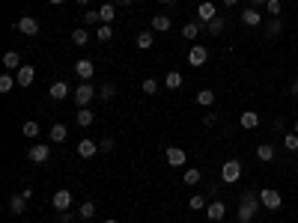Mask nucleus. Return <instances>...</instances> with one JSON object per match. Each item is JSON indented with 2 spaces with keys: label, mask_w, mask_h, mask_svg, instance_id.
<instances>
[{
  "label": "nucleus",
  "mask_w": 298,
  "mask_h": 223,
  "mask_svg": "<svg viewBox=\"0 0 298 223\" xmlns=\"http://www.w3.org/2000/svg\"><path fill=\"white\" fill-rule=\"evenodd\" d=\"M263 208L260 203V193L257 190H245L242 193V200H239V223H250L257 217V211Z\"/></svg>",
  "instance_id": "f257e3e1"
},
{
  "label": "nucleus",
  "mask_w": 298,
  "mask_h": 223,
  "mask_svg": "<svg viewBox=\"0 0 298 223\" xmlns=\"http://www.w3.org/2000/svg\"><path fill=\"white\" fill-rule=\"evenodd\" d=\"M72 98L78 107H89L93 98H99V89L89 84V81H81V86H75V92H72Z\"/></svg>",
  "instance_id": "f03ea898"
},
{
  "label": "nucleus",
  "mask_w": 298,
  "mask_h": 223,
  "mask_svg": "<svg viewBox=\"0 0 298 223\" xmlns=\"http://www.w3.org/2000/svg\"><path fill=\"white\" fill-rule=\"evenodd\" d=\"M239 179H242V161H239V158L224 161V167H221V182H224V185H236Z\"/></svg>",
  "instance_id": "7ed1b4c3"
},
{
  "label": "nucleus",
  "mask_w": 298,
  "mask_h": 223,
  "mask_svg": "<svg viewBox=\"0 0 298 223\" xmlns=\"http://www.w3.org/2000/svg\"><path fill=\"white\" fill-rule=\"evenodd\" d=\"M260 203H263V208H268V211H281V190L278 188H263L260 190Z\"/></svg>",
  "instance_id": "20e7f679"
},
{
  "label": "nucleus",
  "mask_w": 298,
  "mask_h": 223,
  "mask_svg": "<svg viewBox=\"0 0 298 223\" xmlns=\"http://www.w3.org/2000/svg\"><path fill=\"white\" fill-rule=\"evenodd\" d=\"M27 158H30L33 164H48V161H51V146H48V143H36V146H30Z\"/></svg>",
  "instance_id": "39448f33"
},
{
  "label": "nucleus",
  "mask_w": 298,
  "mask_h": 223,
  "mask_svg": "<svg viewBox=\"0 0 298 223\" xmlns=\"http://www.w3.org/2000/svg\"><path fill=\"white\" fill-rule=\"evenodd\" d=\"M209 63V48L206 45H191L188 51V66H206Z\"/></svg>",
  "instance_id": "423d86ee"
},
{
  "label": "nucleus",
  "mask_w": 298,
  "mask_h": 223,
  "mask_svg": "<svg viewBox=\"0 0 298 223\" xmlns=\"http://www.w3.org/2000/svg\"><path fill=\"white\" fill-rule=\"evenodd\" d=\"M164 161L170 164V167H185V161H188V155H185V149H179V146H170L167 152H164Z\"/></svg>",
  "instance_id": "0eeeda50"
},
{
  "label": "nucleus",
  "mask_w": 298,
  "mask_h": 223,
  "mask_svg": "<svg viewBox=\"0 0 298 223\" xmlns=\"http://www.w3.org/2000/svg\"><path fill=\"white\" fill-rule=\"evenodd\" d=\"M206 214H209V220H224L227 217V203L224 200H209V208H206Z\"/></svg>",
  "instance_id": "6e6552de"
},
{
  "label": "nucleus",
  "mask_w": 298,
  "mask_h": 223,
  "mask_svg": "<svg viewBox=\"0 0 298 223\" xmlns=\"http://www.w3.org/2000/svg\"><path fill=\"white\" fill-rule=\"evenodd\" d=\"M51 206L57 208V211H69L72 208V190H57V193H54L51 196Z\"/></svg>",
  "instance_id": "1a4fd4ad"
},
{
  "label": "nucleus",
  "mask_w": 298,
  "mask_h": 223,
  "mask_svg": "<svg viewBox=\"0 0 298 223\" xmlns=\"http://www.w3.org/2000/svg\"><path fill=\"white\" fill-rule=\"evenodd\" d=\"M197 18H200L203 24H209L212 18H218V6H215L212 0H203V3L197 6Z\"/></svg>",
  "instance_id": "9d476101"
},
{
  "label": "nucleus",
  "mask_w": 298,
  "mask_h": 223,
  "mask_svg": "<svg viewBox=\"0 0 298 223\" xmlns=\"http://www.w3.org/2000/svg\"><path fill=\"white\" fill-rule=\"evenodd\" d=\"M75 75H78L81 81H93V75H96L93 60H87V57H84V60H78V63H75Z\"/></svg>",
  "instance_id": "9b49d317"
},
{
  "label": "nucleus",
  "mask_w": 298,
  "mask_h": 223,
  "mask_svg": "<svg viewBox=\"0 0 298 223\" xmlns=\"http://www.w3.org/2000/svg\"><path fill=\"white\" fill-rule=\"evenodd\" d=\"M15 27H18V30H21L24 36H39V21H36V18H30V15H21Z\"/></svg>",
  "instance_id": "f8f14e48"
},
{
  "label": "nucleus",
  "mask_w": 298,
  "mask_h": 223,
  "mask_svg": "<svg viewBox=\"0 0 298 223\" xmlns=\"http://www.w3.org/2000/svg\"><path fill=\"white\" fill-rule=\"evenodd\" d=\"M69 92H72V86L66 84V81H54L51 89H48V95H51L54 102H63V98H69Z\"/></svg>",
  "instance_id": "ddd939ff"
},
{
  "label": "nucleus",
  "mask_w": 298,
  "mask_h": 223,
  "mask_svg": "<svg viewBox=\"0 0 298 223\" xmlns=\"http://www.w3.org/2000/svg\"><path fill=\"white\" fill-rule=\"evenodd\" d=\"M242 24H245V27H260V24H263V15H260V9H254V6H245V9H242Z\"/></svg>",
  "instance_id": "4468645a"
},
{
  "label": "nucleus",
  "mask_w": 298,
  "mask_h": 223,
  "mask_svg": "<svg viewBox=\"0 0 298 223\" xmlns=\"http://www.w3.org/2000/svg\"><path fill=\"white\" fill-rule=\"evenodd\" d=\"M78 155H81L84 161H89V158H96V155H99V143H93L89 137H84L81 143H78Z\"/></svg>",
  "instance_id": "2eb2a0df"
},
{
  "label": "nucleus",
  "mask_w": 298,
  "mask_h": 223,
  "mask_svg": "<svg viewBox=\"0 0 298 223\" xmlns=\"http://www.w3.org/2000/svg\"><path fill=\"white\" fill-rule=\"evenodd\" d=\"M239 125H242L245 131H254V128H260V113H257V110H245V113L239 116Z\"/></svg>",
  "instance_id": "dca6fc26"
},
{
  "label": "nucleus",
  "mask_w": 298,
  "mask_h": 223,
  "mask_svg": "<svg viewBox=\"0 0 298 223\" xmlns=\"http://www.w3.org/2000/svg\"><path fill=\"white\" fill-rule=\"evenodd\" d=\"M149 27H152V33H167L173 27V21H170V15H152Z\"/></svg>",
  "instance_id": "f3484780"
},
{
  "label": "nucleus",
  "mask_w": 298,
  "mask_h": 223,
  "mask_svg": "<svg viewBox=\"0 0 298 223\" xmlns=\"http://www.w3.org/2000/svg\"><path fill=\"white\" fill-rule=\"evenodd\" d=\"M15 81H18V86H30L36 81V69L33 66H21L18 75H15Z\"/></svg>",
  "instance_id": "a211bd4d"
},
{
  "label": "nucleus",
  "mask_w": 298,
  "mask_h": 223,
  "mask_svg": "<svg viewBox=\"0 0 298 223\" xmlns=\"http://www.w3.org/2000/svg\"><path fill=\"white\" fill-rule=\"evenodd\" d=\"M281 33H283V18L281 15L268 18V21H265V36H268V39H274V36H281Z\"/></svg>",
  "instance_id": "6ab92c4d"
},
{
  "label": "nucleus",
  "mask_w": 298,
  "mask_h": 223,
  "mask_svg": "<svg viewBox=\"0 0 298 223\" xmlns=\"http://www.w3.org/2000/svg\"><path fill=\"white\" fill-rule=\"evenodd\" d=\"M3 69L6 71H18L21 69V54L18 51H6L3 54Z\"/></svg>",
  "instance_id": "aec40b11"
},
{
  "label": "nucleus",
  "mask_w": 298,
  "mask_h": 223,
  "mask_svg": "<svg viewBox=\"0 0 298 223\" xmlns=\"http://www.w3.org/2000/svg\"><path fill=\"white\" fill-rule=\"evenodd\" d=\"M48 137H51V143H66L69 131H66V125H63V122H54L51 131H48Z\"/></svg>",
  "instance_id": "412c9836"
},
{
  "label": "nucleus",
  "mask_w": 298,
  "mask_h": 223,
  "mask_svg": "<svg viewBox=\"0 0 298 223\" xmlns=\"http://www.w3.org/2000/svg\"><path fill=\"white\" fill-rule=\"evenodd\" d=\"M134 42H137L141 51H149V48L155 45V36H152V30H141V33L134 36Z\"/></svg>",
  "instance_id": "4be33fe9"
},
{
  "label": "nucleus",
  "mask_w": 298,
  "mask_h": 223,
  "mask_svg": "<svg viewBox=\"0 0 298 223\" xmlns=\"http://www.w3.org/2000/svg\"><path fill=\"white\" fill-rule=\"evenodd\" d=\"M203 27H206L203 21H188V24L182 27V39H197V36H200V30H203Z\"/></svg>",
  "instance_id": "5701e85b"
},
{
  "label": "nucleus",
  "mask_w": 298,
  "mask_h": 223,
  "mask_svg": "<svg viewBox=\"0 0 298 223\" xmlns=\"http://www.w3.org/2000/svg\"><path fill=\"white\" fill-rule=\"evenodd\" d=\"M257 158H260L263 164H271V161H274V146H271V143H260V146H257Z\"/></svg>",
  "instance_id": "b1692460"
},
{
  "label": "nucleus",
  "mask_w": 298,
  "mask_h": 223,
  "mask_svg": "<svg viewBox=\"0 0 298 223\" xmlns=\"http://www.w3.org/2000/svg\"><path fill=\"white\" fill-rule=\"evenodd\" d=\"M72 45H78V48L89 45V30H87V27H78V30H72Z\"/></svg>",
  "instance_id": "393cba45"
},
{
  "label": "nucleus",
  "mask_w": 298,
  "mask_h": 223,
  "mask_svg": "<svg viewBox=\"0 0 298 223\" xmlns=\"http://www.w3.org/2000/svg\"><path fill=\"white\" fill-rule=\"evenodd\" d=\"M93 119H96V113H93L89 107H78V116H75V122H78L81 128H87V125H93Z\"/></svg>",
  "instance_id": "a878e982"
},
{
  "label": "nucleus",
  "mask_w": 298,
  "mask_h": 223,
  "mask_svg": "<svg viewBox=\"0 0 298 223\" xmlns=\"http://www.w3.org/2000/svg\"><path fill=\"white\" fill-rule=\"evenodd\" d=\"M24 211H27V200H24V196H12V200H9V214L21 217Z\"/></svg>",
  "instance_id": "bb28decb"
},
{
  "label": "nucleus",
  "mask_w": 298,
  "mask_h": 223,
  "mask_svg": "<svg viewBox=\"0 0 298 223\" xmlns=\"http://www.w3.org/2000/svg\"><path fill=\"white\" fill-rule=\"evenodd\" d=\"M96 211H99V208H96V203H93V200H87V203H81V208H78V217L93 220V217H96Z\"/></svg>",
  "instance_id": "cd10ccee"
},
{
  "label": "nucleus",
  "mask_w": 298,
  "mask_h": 223,
  "mask_svg": "<svg viewBox=\"0 0 298 223\" xmlns=\"http://www.w3.org/2000/svg\"><path fill=\"white\" fill-rule=\"evenodd\" d=\"M224 27H227V21L218 15V18H212L209 24H206V30H209V36H221L224 33Z\"/></svg>",
  "instance_id": "c85d7f7f"
},
{
  "label": "nucleus",
  "mask_w": 298,
  "mask_h": 223,
  "mask_svg": "<svg viewBox=\"0 0 298 223\" xmlns=\"http://www.w3.org/2000/svg\"><path fill=\"white\" fill-rule=\"evenodd\" d=\"M96 39L99 42H110L113 39V24H99L96 27Z\"/></svg>",
  "instance_id": "c756f323"
},
{
  "label": "nucleus",
  "mask_w": 298,
  "mask_h": 223,
  "mask_svg": "<svg viewBox=\"0 0 298 223\" xmlns=\"http://www.w3.org/2000/svg\"><path fill=\"white\" fill-rule=\"evenodd\" d=\"M197 104L200 107H212L215 104V89H200L197 92Z\"/></svg>",
  "instance_id": "7c9ffc66"
},
{
  "label": "nucleus",
  "mask_w": 298,
  "mask_h": 223,
  "mask_svg": "<svg viewBox=\"0 0 298 223\" xmlns=\"http://www.w3.org/2000/svg\"><path fill=\"white\" fill-rule=\"evenodd\" d=\"M283 149H286V152H298V134L295 131H286V134H283Z\"/></svg>",
  "instance_id": "2f4dec72"
},
{
  "label": "nucleus",
  "mask_w": 298,
  "mask_h": 223,
  "mask_svg": "<svg viewBox=\"0 0 298 223\" xmlns=\"http://www.w3.org/2000/svg\"><path fill=\"white\" fill-rule=\"evenodd\" d=\"M15 78H12V75H9V71H6V75H0V92H3V95H6V92H12V89H15Z\"/></svg>",
  "instance_id": "473e14b6"
},
{
  "label": "nucleus",
  "mask_w": 298,
  "mask_h": 223,
  "mask_svg": "<svg viewBox=\"0 0 298 223\" xmlns=\"http://www.w3.org/2000/svg\"><path fill=\"white\" fill-rule=\"evenodd\" d=\"M113 95H117V86L110 84V81H107V84H102V86H99V98H102V102H110Z\"/></svg>",
  "instance_id": "72a5a7b5"
},
{
  "label": "nucleus",
  "mask_w": 298,
  "mask_h": 223,
  "mask_svg": "<svg viewBox=\"0 0 298 223\" xmlns=\"http://www.w3.org/2000/svg\"><path fill=\"white\" fill-rule=\"evenodd\" d=\"M206 206H209V200H206L203 193H197V196H191V200H188V208H191V211H203Z\"/></svg>",
  "instance_id": "f704fd0d"
},
{
  "label": "nucleus",
  "mask_w": 298,
  "mask_h": 223,
  "mask_svg": "<svg viewBox=\"0 0 298 223\" xmlns=\"http://www.w3.org/2000/svg\"><path fill=\"white\" fill-rule=\"evenodd\" d=\"M84 24H87V27H99V24H102V12H99V9H87Z\"/></svg>",
  "instance_id": "c9c22d12"
},
{
  "label": "nucleus",
  "mask_w": 298,
  "mask_h": 223,
  "mask_svg": "<svg viewBox=\"0 0 298 223\" xmlns=\"http://www.w3.org/2000/svg\"><path fill=\"white\" fill-rule=\"evenodd\" d=\"M164 86H167V89H179V86H182V75H179V71H167Z\"/></svg>",
  "instance_id": "e433bc0d"
},
{
  "label": "nucleus",
  "mask_w": 298,
  "mask_h": 223,
  "mask_svg": "<svg viewBox=\"0 0 298 223\" xmlns=\"http://www.w3.org/2000/svg\"><path fill=\"white\" fill-rule=\"evenodd\" d=\"M99 12H102V24H113V3H102Z\"/></svg>",
  "instance_id": "4c0bfd02"
},
{
  "label": "nucleus",
  "mask_w": 298,
  "mask_h": 223,
  "mask_svg": "<svg viewBox=\"0 0 298 223\" xmlns=\"http://www.w3.org/2000/svg\"><path fill=\"white\" fill-rule=\"evenodd\" d=\"M141 89H143V95H155L158 92V81L155 78H146V81L141 84Z\"/></svg>",
  "instance_id": "58836bf2"
},
{
  "label": "nucleus",
  "mask_w": 298,
  "mask_h": 223,
  "mask_svg": "<svg viewBox=\"0 0 298 223\" xmlns=\"http://www.w3.org/2000/svg\"><path fill=\"white\" fill-rule=\"evenodd\" d=\"M113 149H117V140H113V137H102V140H99V152L110 155Z\"/></svg>",
  "instance_id": "ea45409f"
},
{
  "label": "nucleus",
  "mask_w": 298,
  "mask_h": 223,
  "mask_svg": "<svg viewBox=\"0 0 298 223\" xmlns=\"http://www.w3.org/2000/svg\"><path fill=\"white\" fill-rule=\"evenodd\" d=\"M200 179H203V172L200 170H185V185H200Z\"/></svg>",
  "instance_id": "a19ab883"
},
{
  "label": "nucleus",
  "mask_w": 298,
  "mask_h": 223,
  "mask_svg": "<svg viewBox=\"0 0 298 223\" xmlns=\"http://www.w3.org/2000/svg\"><path fill=\"white\" fill-rule=\"evenodd\" d=\"M265 9H268V15L274 18V15H281L283 3H281V0H268V3H265Z\"/></svg>",
  "instance_id": "79ce46f5"
},
{
  "label": "nucleus",
  "mask_w": 298,
  "mask_h": 223,
  "mask_svg": "<svg viewBox=\"0 0 298 223\" xmlns=\"http://www.w3.org/2000/svg\"><path fill=\"white\" fill-rule=\"evenodd\" d=\"M21 131H24V137H36V134H39V125H36V122H24Z\"/></svg>",
  "instance_id": "37998d69"
},
{
  "label": "nucleus",
  "mask_w": 298,
  "mask_h": 223,
  "mask_svg": "<svg viewBox=\"0 0 298 223\" xmlns=\"http://www.w3.org/2000/svg\"><path fill=\"white\" fill-rule=\"evenodd\" d=\"M57 223H75V211H57Z\"/></svg>",
  "instance_id": "c03bdc74"
},
{
  "label": "nucleus",
  "mask_w": 298,
  "mask_h": 223,
  "mask_svg": "<svg viewBox=\"0 0 298 223\" xmlns=\"http://www.w3.org/2000/svg\"><path fill=\"white\" fill-rule=\"evenodd\" d=\"M271 128H274V131H286V119H283V116H278V119L271 122Z\"/></svg>",
  "instance_id": "a18cd8bd"
},
{
  "label": "nucleus",
  "mask_w": 298,
  "mask_h": 223,
  "mask_svg": "<svg viewBox=\"0 0 298 223\" xmlns=\"http://www.w3.org/2000/svg\"><path fill=\"white\" fill-rule=\"evenodd\" d=\"M215 122H218V116H215V113H203V125H206V128H209V125H215Z\"/></svg>",
  "instance_id": "49530a36"
},
{
  "label": "nucleus",
  "mask_w": 298,
  "mask_h": 223,
  "mask_svg": "<svg viewBox=\"0 0 298 223\" xmlns=\"http://www.w3.org/2000/svg\"><path fill=\"white\" fill-rule=\"evenodd\" d=\"M206 200H218V185H209L206 188Z\"/></svg>",
  "instance_id": "de8ad7c7"
},
{
  "label": "nucleus",
  "mask_w": 298,
  "mask_h": 223,
  "mask_svg": "<svg viewBox=\"0 0 298 223\" xmlns=\"http://www.w3.org/2000/svg\"><path fill=\"white\" fill-rule=\"evenodd\" d=\"M268 0H247V6H254V9H260V6H265Z\"/></svg>",
  "instance_id": "09e8293b"
},
{
  "label": "nucleus",
  "mask_w": 298,
  "mask_h": 223,
  "mask_svg": "<svg viewBox=\"0 0 298 223\" xmlns=\"http://www.w3.org/2000/svg\"><path fill=\"white\" fill-rule=\"evenodd\" d=\"M289 92H292V98H298V78L292 81V86H289Z\"/></svg>",
  "instance_id": "8fccbe9b"
},
{
  "label": "nucleus",
  "mask_w": 298,
  "mask_h": 223,
  "mask_svg": "<svg viewBox=\"0 0 298 223\" xmlns=\"http://www.w3.org/2000/svg\"><path fill=\"white\" fill-rule=\"evenodd\" d=\"M221 3H224V6H227V9H233V6H236V3H239V0H221Z\"/></svg>",
  "instance_id": "3c124183"
},
{
  "label": "nucleus",
  "mask_w": 298,
  "mask_h": 223,
  "mask_svg": "<svg viewBox=\"0 0 298 223\" xmlns=\"http://www.w3.org/2000/svg\"><path fill=\"white\" fill-rule=\"evenodd\" d=\"M117 3H120V6H131V3H134V0H117Z\"/></svg>",
  "instance_id": "603ef678"
},
{
  "label": "nucleus",
  "mask_w": 298,
  "mask_h": 223,
  "mask_svg": "<svg viewBox=\"0 0 298 223\" xmlns=\"http://www.w3.org/2000/svg\"><path fill=\"white\" fill-rule=\"evenodd\" d=\"M75 3H78V6H89V0H75Z\"/></svg>",
  "instance_id": "864d4df0"
},
{
  "label": "nucleus",
  "mask_w": 298,
  "mask_h": 223,
  "mask_svg": "<svg viewBox=\"0 0 298 223\" xmlns=\"http://www.w3.org/2000/svg\"><path fill=\"white\" fill-rule=\"evenodd\" d=\"M292 131H295V134H298V119H295V122H292Z\"/></svg>",
  "instance_id": "5fc2aeb1"
},
{
  "label": "nucleus",
  "mask_w": 298,
  "mask_h": 223,
  "mask_svg": "<svg viewBox=\"0 0 298 223\" xmlns=\"http://www.w3.org/2000/svg\"><path fill=\"white\" fill-rule=\"evenodd\" d=\"M51 3H54V6H60V3H63V0H51Z\"/></svg>",
  "instance_id": "6e6d98bb"
},
{
  "label": "nucleus",
  "mask_w": 298,
  "mask_h": 223,
  "mask_svg": "<svg viewBox=\"0 0 298 223\" xmlns=\"http://www.w3.org/2000/svg\"><path fill=\"white\" fill-rule=\"evenodd\" d=\"M105 223H120V220H113V217H110V220H105Z\"/></svg>",
  "instance_id": "4d7b16f0"
},
{
  "label": "nucleus",
  "mask_w": 298,
  "mask_h": 223,
  "mask_svg": "<svg viewBox=\"0 0 298 223\" xmlns=\"http://www.w3.org/2000/svg\"><path fill=\"white\" fill-rule=\"evenodd\" d=\"M158 3H173V0H158Z\"/></svg>",
  "instance_id": "13d9d810"
}]
</instances>
